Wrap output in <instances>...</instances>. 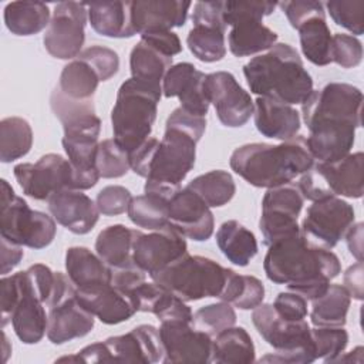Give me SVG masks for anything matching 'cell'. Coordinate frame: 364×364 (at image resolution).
Instances as JSON below:
<instances>
[{
  "label": "cell",
  "instance_id": "cell-1",
  "mask_svg": "<svg viewBox=\"0 0 364 364\" xmlns=\"http://www.w3.org/2000/svg\"><path fill=\"white\" fill-rule=\"evenodd\" d=\"M267 279L284 284L307 301L320 297L341 272V263L330 249L309 242L301 233L269 246L263 260Z\"/></svg>",
  "mask_w": 364,
  "mask_h": 364
},
{
  "label": "cell",
  "instance_id": "cell-2",
  "mask_svg": "<svg viewBox=\"0 0 364 364\" xmlns=\"http://www.w3.org/2000/svg\"><path fill=\"white\" fill-rule=\"evenodd\" d=\"M1 287V328L11 323L24 344H37L47 334V301L51 294L53 276L41 263L27 270L4 276Z\"/></svg>",
  "mask_w": 364,
  "mask_h": 364
},
{
  "label": "cell",
  "instance_id": "cell-3",
  "mask_svg": "<svg viewBox=\"0 0 364 364\" xmlns=\"http://www.w3.org/2000/svg\"><path fill=\"white\" fill-rule=\"evenodd\" d=\"M230 168L256 188H276L290 183L309 171L314 158L304 135H296L279 145L253 142L236 148L230 155Z\"/></svg>",
  "mask_w": 364,
  "mask_h": 364
},
{
  "label": "cell",
  "instance_id": "cell-4",
  "mask_svg": "<svg viewBox=\"0 0 364 364\" xmlns=\"http://www.w3.org/2000/svg\"><path fill=\"white\" fill-rule=\"evenodd\" d=\"M250 92L283 104H303L313 92V78L300 54L287 43H276L267 53L243 65Z\"/></svg>",
  "mask_w": 364,
  "mask_h": 364
},
{
  "label": "cell",
  "instance_id": "cell-5",
  "mask_svg": "<svg viewBox=\"0 0 364 364\" xmlns=\"http://www.w3.org/2000/svg\"><path fill=\"white\" fill-rule=\"evenodd\" d=\"M206 129V117L175 108L165 122V134L149 164L144 186L181 188V182L193 169L196 144Z\"/></svg>",
  "mask_w": 364,
  "mask_h": 364
},
{
  "label": "cell",
  "instance_id": "cell-6",
  "mask_svg": "<svg viewBox=\"0 0 364 364\" xmlns=\"http://www.w3.org/2000/svg\"><path fill=\"white\" fill-rule=\"evenodd\" d=\"M162 87L135 78L125 80L111 111L114 141L128 154L145 142L154 128Z\"/></svg>",
  "mask_w": 364,
  "mask_h": 364
},
{
  "label": "cell",
  "instance_id": "cell-7",
  "mask_svg": "<svg viewBox=\"0 0 364 364\" xmlns=\"http://www.w3.org/2000/svg\"><path fill=\"white\" fill-rule=\"evenodd\" d=\"M252 321L262 338L276 351L263 355L260 363L310 364L316 361L311 328L303 320L283 318L270 303H262L252 313Z\"/></svg>",
  "mask_w": 364,
  "mask_h": 364
},
{
  "label": "cell",
  "instance_id": "cell-8",
  "mask_svg": "<svg viewBox=\"0 0 364 364\" xmlns=\"http://www.w3.org/2000/svg\"><path fill=\"white\" fill-rule=\"evenodd\" d=\"M228 273V267L209 257L186 253L149 277L183 301H196L205 297L219 299Z\"/></svg>",
  "mask_w": 364,
  "mask_h": 364
},
{
  "label": "cell",
  "instance_id": "cell-9",
  "mask_svg": "<svg viewBox=\"0 0 364 364\" xmlns=\"http://www.w3.org/2000/svg\"><path fill=\"white\" fill-rule=\"evenodd\" d=\"M164 358V346L159 328L141 324L131 331L108 337L104 341L90 344L75 355L58 358V361L82 363H159Z\"/></svg>",
  "mask_w": 364,
  "mask_h": 364
},
{
  "label": "cell",
  "instance_id": "cell-10",
  "mask_svg": "<svg viewBox=\"0 0 364 364\" xmlns=\"http://www.w3.org/2000/svg\"><path fill=\"white\" fill-rule=\"evenodd\" d=\"M0 203L1 237L31 249H44L54 240L57 233L54 218L31 209L23 198L14 193L6 179H1Z\"/></svg>",
  "mask_w": 364,
  "mask_h": 364
},
{
  "label": "cell",
  "instance_id": "cell-11",
  "mask_svg": "<svg viewBox=\"0 0 364 364\" xmlns=\"http://www.w3.org/2000/svg\"><path fill=\"white\" fill-rule=\"evenodd\" d=\"M363 161L361 151L333 162L317 161L301 173L296 186L303 198L311 202L330 196L358 199L363 196Z\"/></svg>",
  "mask_w": 364,
  "mask_h": 364
},
{
  "label": "cell",
  "instance_id": "cell-12",
  "mask_svg": "<svg viewBox=\"0 0 364 364\" xmlns=\"http://www.w3.org/2000/svg\"><path fill=\"white\" fill-rule=\"evenodd\" d=\"M363 92L347 82H328L320 90H313L301 104L303 121L307 128L321 125L361 127Z\"/></svg>",
  "mask_w": 364,
  "mask_h": 364
},
{
  "label": "cell",
  "instance_id": "cell-13",
  "mask_svg": "<svg viewBox=\"0 0 364 364\" xmlns=\"http://www.w3.org/2000/svg\"><path fill=\"white\" fill-rule=\"evenodd\" d=\"M304 198L296 183H286L267 189L262 199V215L259 229L263 243L270 245L300 233L299 215L303 209Z\"/></svg>",
  "mask_w": 364,
  "mask_h": 364
},
{
  "label": "cell",
  "instance_id": "cell-14",
  "mask_svg": "<svg viewBox=\"0 0 364 364\" xmlns=\"http://www.w3.org/2000/svg\"><path fill=\"white\" fill-rule=\"evenodd\" d=\"M354 208L338 196L313 202L306 210L300 233L311 243L333 249L354 225Z\"/></svg>",
  "mask_w": 364,
  "mask_h": 364
},
{
  "label": "cell",
  "instance_id": "cell-15",
  "mask_svg": "<svg viewBox=\"0 0 364 364\" xmlns=\"http://www.w3.org/2000/svg\"><path fill=\"white\" fill-rule=\"evenodd\" d=\"M13 172L23 193L36 200H48L55 192L75 189L74 169L58 154H46L36 164H17Z\"/></svg>",
  "mask_w": 364,
  "mask_h": 364
},
{
  "label": "cell",
  "instance_id": "cell-16",
  "mask_svg": "<svg viewBox=\"0 0 364 364\" xmlns=\"http://www.w3.org/2000/svg\"><path fill=\"white\" fill-rule=\"evenodd\" d=\"M87 17L85 3L61 1L55 4L43 37L47 53L58 60H74L85 41Z\"/></svg>",
  "mask_w": 364,
  "mask_h": 364
},
{
  "label": "cell",
  "instance_id": "cell-17",
  "mask_svg": "<svg viewBox=\"0 0 364 364\" xmlns=\"http://www.w3.org/2000/svg\"><path fill=\"white\" fill-rule=\"evenodd\" d=\"M206 85L210 104L225 127H243L250 119L255 111L253 100L232 73H210L206 77Z\"/></svg>",
  "mask_w": 364,
  "mask_h": 364
},
{
  "label": "cell",
  "instance_id": "cell-18",
  "mask_svg": "<svg viewBox=\"0 0 364 364\" xmlns=\"http://www.w3.org/2000/svg\"><path fill=\"white\" fill-rule=\"evenodd\" d=\"M159 334L164 346L162 363H210L212 340L191 321H162Z\"/></svg>",
  "mask_w": 364,
  "mask_h": 364
},
{
  "label": "cell",
  "instance_id": "cell-19",
  "mask_svg": "<svg viewBox=\"0 0 364 364\" xmlns=\"http://www.w3.org/2000/svg\"><path fill=\"white\" fill-rule=\"evenodd\" d=\"M168 223L182 236L205 242L213 235L215 218L205 200L189 188H181L168 202Z\"/></svg>",
  "mask_w": 364,
  "mask_h": 364
},
{
  "label": "cell",
  "instance_id": "cell-20",
  "mask_svg": "<svg viewBox=\"0 0 364 364\" xmlns=\"http://www.w3.org/2000/svg\"><path fill=\"white\" fill-rule=\"evenodd\" d=\"M188 253L185 236L172 226L139 233L134 242V262L146 274H154Z\"/></svg>",
  "mask_w": 364,
  "mask_h": 364
},
{
  "label": "cell",
  "instance_id": "cell-21",
  "mask_svg": "<svg viewBox=\"0 0 364 364\" xmlns=\"http://www.w3.org/2000/svg\"><path fill=\"white\" fill-rule=\"evenodd\" d=\"M206 77L208 74L196 70L191 63L173 64L164 77L162 94L166 98L178 97L185 111L206 117L210 105Z\"/></svg>",
  "mask_w": 364,
  "mask_h": 364
},
{
  "label": "cell",
  "instance_id": "cell-22",
  "mask_svg": "<svg viewBox=\"0 0 364 364\" xmlns=\"http://www.w3.org/2000/svg\"><path fill=\"white\" fill-rule=\"evenodd\" d=\"M77 300L104 324H119L138 311L134 296L111 283L77 289Z\"/></svg>",
  "mask_w": 364,
  "mask_h": 364
},
{
  "label": "cell",
  "instance_id": "cell-23",
  "mask_svg": "<svg viewBox=\"0 0 364 364\" xmlns=\"http://www.w3.org/2000/svg\"><path fill=\"white\" fill-rule=\"evenodd\" d=\"M54 220L75 235H87L100 219L97 203L82 191L64 189L47 200Z\"/></svg>",
  "mask_w": 364,
  "mask_h": 364
},
{
  "label": "cell",
  "instance_id": "cell-24",
  "mask_svg": "<svg viewBox=\"0 0 364 364\" xmlns=\"http://www.w3.org/2000/svg\"><path fill=\"white\" fill-rule=\"evenodd\" d=\"M191 1L181 0H136L131 1V21L135 34L172 31L186 23Z\"/></svg>",
  "mask_w": 364,
  "mask_h": 364
},
{
  "label": "cell",
  "instance_id": "cell-25",
  "mask_svg": "<svg viewBox=\"0 0 364 364\" xmlns=\"http://www.w3.org/2000/svg\"><path fill=\"white\" fill-rule=\"evenodd\" d=\"M94 324V314L80 304L75 293V296L48 309L47 338L53 344H64L87 336Z\"/></svg>",
  "mask_w": 364,
  "mask_h": 364
},
{
  "label": "cell",
  "instance_id": "cell-26",
  "mask_svg": "<svg viewBox=\"0 0 364 364\" xmlns=\"http://www.w3.org/2000/svg\"><path fill=\"white\" fill-rule=\"evenodd\" d=\"M253 104L255 125L263 136L283 142L299 135L301 121L296 108L264 97H257Z\"/></svg>",
  "mask_w": 364,
  "mask_h": 364
},
{
  "label": "cell",
  "instance_id": "cell-27",
  "mask_svg": "<svg viewBox=\"0 0 364 364\" xmlns=\"http://www.w3.org/2000/svg\"><path fill=\"white\" fill-rule=\"evenodd\" d=\"M355 127L353 125H321L309 129L306 136L307 148L318 162H333L350 154L355 141Z\"/></svg>",
  "mask_w": 364,
  "mask_h": 364
},
{
  "label": "cell",
  "instance_id": "cell-28",
  "mask_svg": "<svg viewBox=\"0 0 364 364\" xmlns=\"http://www.w3.org/2000/svg\"><path fill=\"white\" fill-rule=\"evenodd\" d=\"M65 270L77 289L111 283V267L84 246H71L65 252Z\"/></svg>",
  "mask_w": 364,
  "mask_h": 364
},
{
  "label": "cell",
  "instance_id": "cell-29",
  "mask_svg": "<svg viewBox=\"0 0 364 364\" xmlns=\"http://www.w3.org/2000/svg\"><path fill=\"white\" fill-rule=\"evenodd\" d=\"M92 30L109 38L135 36L131 21V1H102L87 4Z\"/></svg>",
  "mask_w": 364,
  "mask_h": 364
},
{
  "label": "cell",
  "instance_id": "cell-30",
  "mask_svg": "<svg viewBox=\"0 0 364 364\" xmlns=\"http://www.w3.org/2000/svg\"><path fill=\"white\" fill-rule=\"evenodd\" d=\"M141 230L117 223L102 229L95 239V252L111 269L128 266L134 262V242Z\"/></svg>",
  "mask_w": 364,
  "mask_h": 364
},
{
  "label": "cell",
  "instance_id": "cell-31",
  "mask_svg": "<svg viewBox=\"0 0 364 364\" xmlns=\"http://www.w3.org/2000/svg\"><path fill=\"white\" fill-rule=\"evenodd\" d=\"M279 36L256 18H245L230 26L228 36L229 50L236 57H249L270 50Z\"/></svg>",
  "mask_w": 364,
  "mask_h": 364
},
{
  "label": "cell",
  "instance_id": "cell-32",
  "mask_svg": "<svg viewBox=\"0 0 364 364\" xmlns=\"http://www.w3.org/2000/svg\"><path fill=\"white\" fill-rule=\"evenodd\" d=\"M216 243L223 256L240 267L247 266L259 249L255 233L235 219L226 220L219 226Z\"/></svg>",
  "mask_w": 364,
  "mask_h": 364
},
{
  "label": "cell",
  "instance_id": "cell-33",
  "mask_svg": "<svg viewBox=\"0 0 364 364\" xmlns=\"http://www.w3.org/2000/svg\"><path fill=\"white\" fill-rule=\"evenodd\" d=\"M255 344L243 327H228L212 340L210 363L218 364H249L255 358Z\"/></svg>",
  "mask_w": 364,
  "mask_h": 364
},
{
  "label": "cell",
  "instance_id": "cell-34",
  "mask_svg": "<svg viewBox=\"0 0 364 364\" xmlns=\"http://www.w3.org/2000/svg\"><path fill=\"white\" fill-rule=\"evenodd\" d=\"M172 65L171 55L162 53L142 38L132 47L129 54L132 78L151 85L162 87L164 77Z\"/></svg>",
  "mask_w": 364,
  "mask_h": 364
},
{
  "label": "cell",
  "instance_id": "cell-35",
  "mask_svg": "<svg viewBox=\"0 0 364 364\" xmlns=\"http://www.w3.org/2000/svg\"><path fill=\"white\" fill-rule=\"evenodd\" d=\"M4 24L14 36H33L48 27L50 9L41 1H11L4 7Z\"/></svg>",
  "mask_w": 364,
  "mask_h": 364
},
{
  "label": "cell",
  "instance_id": "cell-36",
  "mask_svg": "<svg viewBox=\"0 0 364 364\" xmlns=\"http://www.w3.org/2000/svg\"><path fill=\"white\" fill-rule=\"evenodd\" d=\"M351 296L341 284H331L317 299L311 300L310 321L316 327H344Z\"/></svg>",
  "mask_w": 364,
  "mask_h": 364
},
{
  "label": "cell",
  "instance_id": "cell-37",
  "mask_svg": "<svg viewBox=\"0 0 364 364\" xmlns=\"http://www.w3.org/2000/svg\"><path fill=\"white\" fill-rule=\"evenodd\" d=\"M100 82L97 71L87 61L75 57L64 65L57 87L73 100H94Z\"/></svg>",
  "mask_w": 364,
  "mask_h": 364
},
{
  "label": "cell",
  "instance_id": "cell-38",
  "mask_svg": "<svg viewBox=\"0 0 364 364\" xmlns=\"http://www.w3.org/2000/svg\"><path fill=\"white\" fill-rule=\"evenodd\" d=\"M297 31L303 55L314 65H328L331 63L330 47L333 34L326 23V16L306 21Z\"/></svg>",
  "mask_w": 364,
  "mask_h": 364
},
{
  "label": "cell",
  "instance_id": "cell-39",
  "mask_svg": "<svg viewBox=\"0 0 364 364\" xmlns=\"http://www.w3.org/2000/svg\"><path fill=\"white\" fill-rule=\"evenodd\" d=\"M33 146V129L21 117H7L0 121V161L13 162L26 156Z\"/></svg>",
  "mask_w": 364,
  "mask_h": 364
},
{
  "label": "cell",
  "instance_id": "cell-40",
  "mask_svg": "<svg viewBox=\"0 0 364 364\" xmlns=\"http://www.w3.org/2000/svg\"><path fill=\"white\" fill-rule=\"evenodd\" d=\"M186 188L199 195L209 208H220L226 205L236 193L233 176L223 169L202 173L193 178Z\"/></svg>",
  "mask_w": 364,
  "mask_h": 364
},
{
  "label": "cell",
  "instance_id": "cell-41",
  "mask_svg": "<svg viewBox=\"0 0 364 364\" xmlns=\"http://www.w3.org/2000/svg\"><path fill=\"white\" fill-rule=\"evenodd\" d=\"M168 202L169 199L155 193H144L131 199L127 209L129 220L148 230H159L168 223Z\"/></svg>",
  "mask_w": 364,
  "mask_h": 364
},
{
  "label": "cell",
  "instance_id": "cell-42",
  "mask_svg": "<svg viewBox=\"0 0 364 364\" xmlns=\"http://www.w3.org/2000/svg\"><path fill=\"white\" fill-rule=\"evenodd\" d=\"M225 30L193 26L186 37L189 51L202 63H216L226 55Z\"/></svg>",
  "mask_w": 364,
  "mask_h": 364
},
{
  "label": "cell",
  "instance_id": "cell-43",
  "mask_svg": "<svg viewBox=\"0 0 364 364\" xmlns=\"http://www.w3.org/2000/svg\"><path fill=\"white\" fill-rule=\"evenodd\" d=\"M235 323L236 313L228 301L206 304L198 309L192 317V326L208 333L210 337H215L222 330L235 326Z\"/></svg>",
  "mask_w": 364,
  "mask_h": 364
},
{
  "label": "cell",
  "instance_id": "cell-44",
  "mask_svg": "<svg viewBox=\"0 0 364 364\" xmlns=\"http://www.w3.org/2000/svg\"><path fill=\"white\" fill-rule=\"evenodd\" d=\"M95 166L101 178L114 179L124 176L129 169V154L124 151L115 141L104 139L98 144L95 155Z\"/></svg>",
  "mask_w": 364,
  "mask_h": 364
},
{
  "label": "cell",
  "instance_id": "cell-45",
  "mask_svg": "<svg viewBox=\"0 0 364 364\" xmlns=\"http://www.w3.org/2000/svg\"><path fill=\"white\" fill-rule=\"evenodd\" d=\"M50 107L63 127L90 118L95 114L94 100H73L55 87L50 95Z\"/></svg>",
  "mask_w": 364,
  "mask_h": 364
},
{
  "label": "cell",
  "instance_id": "cell-46",
  "mask_svg": "<svg viewBox=\"0 0 364 364\" xmlns=\"http://www.w3.org/2000/svg\"><path fill=\"white\" fill-rule=\"evenodd\" d=\"M316 358L324 363H334L348 344V333L344 327H316L311 328Z\"/></svg>",
  "mask_w": 364,
  "mask_h": 364
},
{
  "label": "cell",
  "instance_id": "cell-47",
  "mask_svg": "<svg viewBox=\"0 0 364 364\" xmlns=\"http://www.w3.org/2000/svg\"><path fill=\"white\" fill-rule=\"evenodd\" d=\"M326 7L337 26L344 27L355 36L364 33V0L327 1Z\"/></svg>",
  "mask_w": 364,
  "mask_h": 364
},
{
  "label": "cell",
  "instance_id": "cell-48",
  "mask_svg": "<svg viewBox=\"0 0 364 364\" xmlns=\"http://www.w3.org/2000/svg\"><path fill=\"white\" fill-rule=\"evenodd\" d=\"M330 57L343 68L357 67L363 60V44L355 36L336 33L331 36Z\"/></svg>",
  "mask_w": 364,
  "mask_h": 364
},
{
  "label": "cell",
  "instance_id": "cell-49",
  "mask_svg": "<svg viewBox=\"0 0 364 364\" xmlns=\"http://www.w3.org/2000/svg\"><path fill=\"white\" fill-rule=\"evenodd\" d=\"M276 7L277 3L272 1H223V21L228 27L245 18L263 20Z\"/></svg>",
  "mask_w": 364,
  "mask_h": 364
},
{
  "label": "cell",
  "instance_id": "cell-50",
  "mask_svg": "<svg viewBox=\"0 0 364 364\" xmlns=\"http://www.w3.org/2000/svg\"><path fill=\"white\" fill-rule=\"evenodd\" d=\"M77 57L87 61L97 71L101 81L112 78L119 68L118 54L104 46H91L82 50Z\"/></svg>",
  "mask_w": 364,
  "mask_h": 364
},
{
  "label": "cell",
  "instance_id": "cell-51",
  "mask_svg": "<svg viewBox=\"0 0 364 364\" xmlns=\"http://www.w3.org/2000/svg\"><path fill=\"white\" fill-rule=\"evenodd\" d=\"M132 199L131 192L121 185H108L102 188L95 199L100 213L105 216H117L127 212Z\"/></svg>",
  "mask_w": 364,
  "mask_h": 364
},
{
  "label": "cell",
  "instance_id": "cell-52",
  "mask_svg": "<svg viewBox=\"0 0 364 364\" xmlns=\"http://www.w3.org/2000/svg\"><path fill=\"white\" fill-rule=\"evenodd\" d=\"M286 14L290 26L299 28L306 21L314 17H324V4L321 1H282L277 3Z\"/></svg>",
  "mask_w": 364,
  "mask_h": 364
},
{
  "label": "cell",
  "instance_id": "cell-53",
  "mask_svg": "<svg viewBox=\"0 0 364 364\" xmlns=\"http://www.w3.org/2000/svg\"><path fill=\"white\" fill-rule=\"evenodd\" d=\"M274 310L286 320H303L309 314L307 299L294 291H280L274 301Z\"/></svg>",
  "mask_w": 364,
  "mask_h": 364
},
{
  "label": "cell",
  "instance_id": "cell-54",
  "mask_svg": "<svg viewBox=\"0 0 364 364\" xmlns=\"http://www.w3.org/2000/svg\"><path fill=\"white\" fill-rule=\"evenodd\" d=\"M263 299H264L263 283L255 276L243 274L239 293L232 304L240 310H253L263 303Z\"/></svg>",
  "mask_w": 364,
  "mask_h": 364
},
{
  "label": "cell",
  "instance_id": "cell-55",
  "mask_svg": "<svg viewBox=\"0 0 364 364\" xmlns=\"http://www.w3.org/2000/svg\"><path fill=\"white\" fill-rule=\"evenodd\" d=\"M193 26H206L226 31L223 21V1H198L193 4L192 11Z\"/></svg>",
  "mask_w": 364,
  "mask_h": 364
},
{
  "label": "cell",
  "instance_id": "cell-56",
  "mask_svg": "<svg viewBox=\"0 0 364 364\" xmlns=\"http://www.w3.org/2000/svg\"><path fill=\"white\" fill-rule=\"evenodd\" d=\"M111 272H112L111 284L131 294L139 284H142L146 280V273L135 263L111 269Z\"/></svg>",
  "mask_w": 364,
  "mask_h": 364
},
{
  "label": "cell",
  "instance_id": "cell-57",
  "mask_svg": "<svg viewBox=\"0 0 364 364\" xmlns=\"http://www.w3.org/2000/svg\"><path fill=\"white\" fill-rule=\"evenodd\" d=\"M158 144H159V139H156L154 136H149L145 142H142L136 149H134L129 154L131 169L138 176H142V178L148 176L149 164H151V159L154 156V152H155Z\"/></svg>",
  "mask_w": 364,
  "mask_h": 364
},
{
  "label": "cell",
  "instance_id": "cell-58",
  "mask_svg": "<svg viewBox=\"0 0 364 364\" xmlns=\"http://www.w3.org/2000/svg\"><path fill=\"white\" fill-rule=\"evenodd\" d=\"M142 40L148 41L151 46L156 47L162 53L173 57L182 51V43L176 33L173 31H152L141 36Z\"/></svg>",
  "mask_w": 364,
  "mask_h": 364
},
{
  "label": "cell",
  "instance_id": "cell-59",
  "mask_svg": "<svg viewBox=\"0 0 364 364\" xmlns=\"http://www.w3.org/2000/svg\"><path fill=\"white\" fill-rule=\"evenodd\" d=\"M363 262H357L351 264L343 276L344 280V287L350 293V296L355 300H363L364 296V289H363Z\"/></svg>",
  "mask_w": 364,
  "mask_h": 364
},
{
  "label": "cell",
  "instance_id": "cell-60",
  "mask_svg": "<svg viewBox=\"0 0 364 364\" xmlns=\"http://www.w3.org/2000/svg\"><path fill=\"white\" fill-rule=\"evenodd\" d=\"M24 252L20 245L1 237V274L10 273L23 259Z\"/></svg>",
  "mask_w": 364,
  "mask_h": 364
},
{
  "label": "cell",
  "instance_id": "cell-61",
  "mask_svg": "<svg viewBox=\"0 0 364 364\" xmlns=\"http://www.w3.org/2000/svg\"><path fill=\"white\" fill-rule=\"evenodd\" d=\"M363 228L364 225L355 223L346 233V242L350 253L357 259V262H363Z\"/></svg>",
  "mask_w": 364,
  "mask_h": 364
},
{
  "label": "cell",
  "instance_id": "cell-62",
  "mask_svg": "<svg viewBox=\"0 0 364 364\" xmlns=\"http://www.w3.org/2000/svg\"><path fill=\"white\" fill-rule=\"evenodd\" d=\"M3 351H4V361H7V357L11 353V347L9 348V340H7L6 333H3Z\"/></svg>",
  "mask_w": 364,
  "mask_h": 364
}]
</instances>
